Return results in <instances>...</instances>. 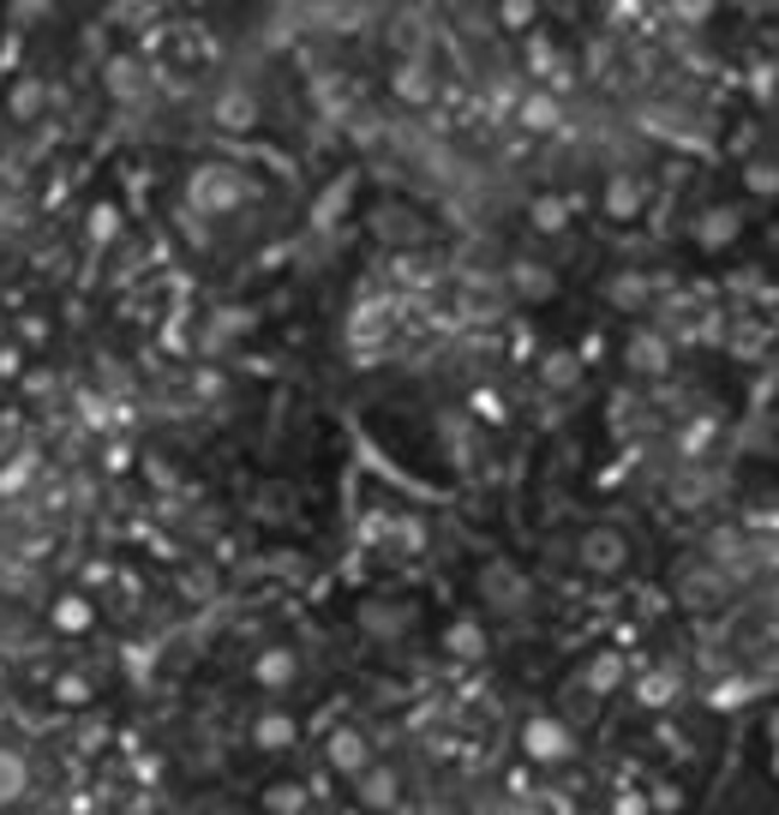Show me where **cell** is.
Returning <instances> with one entry per match:
<instances>
[{
	"instance_id": "10",
	"label": "cell",
	"mask_w": 779,
	"mask_h": 815,
	"mask_svg": "<svg viewBox=\"0 0 779 815\" xmlns=\"http://www.w3.org/2000/svg\"><path fill=\"white\" fill-rule=\"evenodd\" d=\"M373 234H378V240H390V246H414V240H426V222H420L408 204H378Z\"/></svg>"
},
{
	"instance_id": "5",
	"label": "cell",
	"mask_w": 779,
	"mask_h": 815,
	"mask_svg": "<svg viewBox=\"0 0 779 815\" xmlns=\"http://www.w3.org/2000/svg\"><path fill=\"white\" fill-rule=\"evenodd\" d=\"M324 761H330V773H342V780H360V773L373 768V749H366V737L354 732V725H336V732L324 737Z\"/></svg>"
},
{
	"instance_id": "19",
	"label": "cell",
	"mask_w": 779,
	"mask_h": 815,
	"mask_svg": "<svg viewBox=\"0 0 779 815\" xmlns=\"http://www.w3.org/2000/svg\"><path fill=\"white\" fill-rule=\"evenodd\" d=\"M444 647H450L456 659H480L486 654V630H480L474 618H456L450 630H444Z\"/></svg>"
},
{
	"instance_id": "33",
	"label": "cell",
	"mask_w": 779,
	"mask_h": 815,
	"mask_svg": "<svg viewBox=\"0 0 779 815\" xmlns=\"http://www.w3.org/2000/svg\"><path fill=\"white\" fill-rule=\"evenodd\" d=\"M642 295H648L642 276H618V283H611V300L618 306H642Z\"/></svg>"
},
{
	"instance_id": "24",
	"label": "cell",
	"mask_w": 779,
	"mask_h": 815,
	"mask_svg": "<svg viewBox=\"0 0 779 815\" xmlns=\"http://www.w3.org/2000/svg\"><path fill=\"white\" fill-rule=\"evenodd\" d=\"M264 810H271V815H300L306 810V792L294 780H276V785H264Z\"/></svg>"
},
{
	"instance_id": "14",
	"label": "cell",
	"mask_w": 779,
	"mask_h": 815,
	"mask_svg": "<svg viewBox=\"0 0 779 815\" xmlns=\"http://www.w3.org/2000/svg\"><path fill=\"white\" fill-rule=\"evenodd\" d=\"M43 108H48V84L36 79V72H24V79L7 91V120H36Z\"/></svg>"
},
{
	"instance_id": "4",
	"label": "cell",
	"mask_w": 779,
	"mask_h": 815,
	"mask_svg": "<svg viewBox=\"0 0 779 815\" xmlns=\"http://www.w3.org/2000/svg\"><path fill=\"white\" fill-rule=\"evenodd\" d=\"M474 594L486 600L492 611H522L534 600L528 594V582L516 576V564H504V558H492V564H480V576H474Z\"/></svg>"
},
{
	"instance_id": "29",
	"label": "cell",
	"mask_w": 779,
	"mask_h": 815,
	"mask_svg": "<svg viewBox=\"0 0 779 815\" xmlns=\"http://www.w3.org/2000/svg\"><path fill=\"white\" fill-rule=\"evenodd\" d=\"M744 186H749V193H779V162H749Z\"/></svg>"
},
{
	"instance_id": "8",
	"label": "cell",
	"mask_w": 779,
	"mask_h": 815,
	"mask_svg": "<svg viewBox=\"0 0 779 815\" xmlns=\"http://www.w3.org/2000/svg\"><path fill=\"white\" fill-rule=\"evenodd\" d=\"M623 360H630V372L654 378L672 366V342L660 336V330H630V348H623Z\"/></svg>"
},
{
	"instance_id": "2",
	"label": "cell",
	"mask_w": 779,
	"mask_h": 815,
	"mask_svg": "<svg viewBox=\"0 0 779 815\" xmlns=\"http://www.w3.org/2000/svg\"><path fill=\"white\" fill-rule=\"evenodd\" d=\"M522 756H528V761H546V768H558V761L576 756V732H570L564 720H552V713H534V720L522 725Z\"/></svg>"
},
{
	"instance_id": "18",
	"label": "cell",
	"mask_w": 779,
	"mask_h": 815,
	"mask_svg": "<svg viewBox=\"0 0 779 815\" xmlns=\"http://www.w3.org/2000/svg\"><path fill=\"white\" fill-rule=\"evenodd\" d=\"M528 228H540V234H564V228H570V204L552 198V193L528 198Z\"/></svg>"
},
{
	"instance_id": "22",
	"label": "cell",
	"mask_w": 779,
	"mask_h": 815,
	"mask_svg": "<svg viewBox=\"0 0 779 815\" xmlns=\"http://www.w3.org/2000/svg\"><path fill=\"white\" fill-rule=\"evenodd\" d=\"M360 623H366V630H373V635H402L408 630V606H366L360 611Z\"/></svg>"
},
{
	"instance_id": "35",
	"label": "cell",
	"mask_w": 779,
	"mask_h": 815,
	"mask_svg": "<svg viewBox=\"0 0 779 815\" xmlns=\"http://www.w3.org/2000/svg\"><path fill=\"white\" fill-rule=\"evenodd\" d=\"M611 815H648V797L642 792H618L611 797Z\"/></svg>"
},
{
	"instance_id": "17",
	"label": "cell",
	"mask_w": 779,
	"mask_h": 815,
	"mask_svg": "<svg viewBox=\"0 0 779 815\" xmlns=\"http://www.w3.org/2000/svg\"><path fill=\"white\" fill-rule=\"evenodd\" d=\"M31 792V768H24L19 749H0V810L19 804V797Z\"/></svg>"
},
{
	"instance_id": "13",
	"label": "cell",
	"mask_w": 779,
	"mask_h": 815,
	"mask_svg": "<svg viewBox=\"0 0 779 815\" xmlns=\"http://www.w3.org/2000/svg\"><path fill=\"white\" fill-rule=\"evenodd\" d=\"M390 91L408 102V108H426L432 102V91H438V84H432V72L420 67V60H402V67L390 72Z\"/></svg>"
},
{
	"instance_id": "23",
	"label": "cell",
	"mask_w": 779,
	"mask_h": 815,
	"mask_svg": "<svg viewBox=\"0 0 779 815\" xmlns=\"http://www.w3.org/2000/svg\"><path fill=\"white\" fill-rule=\"evenodd\" d=\"M635 702H642V708H666V702H678V678H666V671H648V678L635 684Z\"/></svg>"
},
{
	"instance_id": "27",
	"label": "cell",
	"mask_w": 779,
	"mask_h": 815,
	"mask_svg": "<svg viewBox=\"0 0 779 815\" xmlns=\"http://www.w3.org/2000/svg\"><path fill=\"white\" fill-rule=\"evenodd\" d=\"M114 234H121V210H114V204H96L91 222H84V240H91V246H108Z\"/></svg>"
},
{
	"instance_id": "6",
	"label": "cell",
	"mask_w": 779,
	"mask_h": 815,
	"mask_svg": "<svg viewBox=\"0 0 779 815\" xmlns=\"http://www.w3.org/2000/svg\"><path fill=\"white\" fill-rule=\"evenodd\" d=\"M48 630L55 635H91L96 630V600L91 594H55V600H48Z\"/></svg>"
},
{
	"instance_id": "32",
	"label": "cell",
	"mask_w": 779,
	"mask_h": 815,
	"mask_svg": "<svg viewBox=\"0 0 779 815\" xmlns=\"http://www.w3.org/2000/svg\"><path fill=\"white\" fill-rule=\"evenodd\" d=\"M396 283H408V288H420V283H438V271H420V259H396Z\"/></svg>"
},
{
	"instance_id": "34",
	"label": "cell",
	"mask_w": 779,
	"mask_h": 815,
	"mask_svg": "<svg viewBox=\"0 0 779 815\" xmlns=\"http://www.w3.org/2000/svg\"><path fill=\"white\" fill-rule=\"evenodd\" d=\"M24 480H31V456H19V462H12L7 474H0V498H12V492H19Z\"/></svg>"
},
{
	"instance_id": "12",
	"label": "cell",
	"mask_w": 779,
	"mask_h": 815,
	"mask_svg": "<svg viewBox=\"0 0 779 815\" xmlns=\"http://www.w3.org/2000/svg\"><path fill=\"white\" fill-rule=\"evenodd\" d=\"M509 288H516V300L540 306V300H552V295H558V276L546 271V264H528V259H516V264H509Z\"/></svg>"
},
{
	"instance_id": "3",
	"label": "cell",
	"mask_w": 779,
	"mask_h": 815,
	"mask_svg": "<svg viewBox=\"0 0 779 815\" xmlns=\"http://www.w3.org/2000/svg\"><path fill=\"white\" fill-rule=\"evenodd\" d=\"M576 564L587 576H623V564H630V540H623L618 528H587L576 540Z\"/></svg>"
},
{
	"instance_id": "16",
	"label": "cell",
	"mask_w": 779,
	"mask_h": 815,
	"mask_svg": "<svg viewBox=\"0 0 779 815\" xmlns=\"http://www.w3.org/2000/svg\"><path fill=\"white\" fill-rule=\"evenodd\" d=\"M354 785H360V804H366V810H396V797H402V780H396L390 768H385V773L366 768Z\"/></svg>"
},
{
	"instance_id": "21",
	"label": "cell",
	"mask_w": 779,
	"mask_h": 815,
	"mask_svg": "<svg viewBox=\"0 0 779 815\" xmlns=\"http://www.w3.org/2000/svg\"><path fill=\"white\" fill-rule=\"evenodd\" d=\"M48 690H55V702H60V708H91V702H96V684L84 678V671H60Z\"/></svg>"
},
{
	"instance_id": "1",
	"label": "cell",
	"mask_w": 779,
	"mask_h": 815,
	"mask_svg": "<svg viewBox=\"0 0 779 815\" xmlns=\"http://www.w3.org/2000/svg\"><path fill=\"white\" fill-rule=\"evenodd\" d=\"M186 204H193L198 216H228L247 204V181H240V169H228V162H204L193 169V181H186Z\"/></svg>"
},
{
	"instance_id": "7",
	"label": "cell",
	"mask_w": 779,
	"mask_h": 815,
	"mask_svg": "<svg viewBox=\"0 0 779 815\" xmlns=\"http://www.w3.org/2000/svg\"><path fill=\"white\" fill-rule=\"evenodd\" d=\"M599 204H606V216L611 222H635V216H642V204H648V186L635 181V174H611L606 181V193H599Z\"/></svg>"
},
{
	"instance_id": "11",
	"label": "cell",
	"mask_w": 779,
	"mask_h": 815,
	"mask_svg": "<svg viewBox=\"0 0 779 815\" xmlns=\"http://www.w3.org/2000/svg\"><path fill=\"white\" fill-rule=\"evenodd\" d=\"M294 737H300V720L283 708H271V713H259L252 720V749H264V756H283V749H294Z\"/></svg>"
},
{
	"instance_id": "25",
	"label": "cell",
	"mask_w": 779,
	"mask_h": 815,
	"mask_svg": "<svg viewBox=\"0 0 779 815\" xmlns=\"http://www.w3.org/2000/svg\"><path fill=\"white\" fill-rule=\"evenodd\" d=\"M540 378H546V384H552V390H570V384H576V378H582L576 354H546V360H540Z\"/></svg>"
},
{
	"instance_id": "9",
	"label": "cell",
	"mask_w": 779,
	"mask_h": 815,
	"mask_svg": "<svg viewBox=\"0 0 779 815\" xmlns=\"http://www.w3.org/2000/svg\"><path fill=\"white\" fill-rule=\"evenodd\" d=\"M294 678H300V654L294 647H259V659H252V684L259 690H288Z\"/></svg>"
},
{
	"instance_id": "26",
	"label": "cell",
	"mask_w": 779,
	"mask_h": 815,
	"mask_svg": "<svg viewBox=\"0 0 779 815\" xmlns=\"http://www.w3.org/2000/svg\"><path fill=\"white\" fill-rule=\"evenodd\" d=\"M522 120L534 126V133H552L558 126V96H546V91H534L528 102H522Z\"/></svg>"
},
{
	"instance_id": "20",
	"label": "cell",
	"mask_w": 779,
	"mask_h": 815,
	"mask_svg": "<svg viewBox=\"0 0 779 815\" xmlns=\"http://www.w3.org/2000/svg\"><path fill=\"white\" fill-rule=\"evenodd\" d=\"M216 120H222L228 133H247V126L259 120V96H252V91H228L222 102H216Z\"/></svg>"
},
{
	"instance_id": "30",
	"label": "cell",
	"mask_w": 779,
	"mask_h": 815,
	"mask_svg": "<svg viewBox=\"0 0 779 815\" xmlns=\"http://www.w3.org/2000/svg\"><path fill=\"white\" fill-rule=\"evenodd\" d=\"M713 7H720V0H672V19L678 24H708Z\"/></svg>"
},
{
	"instance_id": "15",
	"label": "cell",
	"mask_w": 779,
	"mask_h": 815,
	"mask_svg": "<svg viewBox=\"0 0 779 815\" xmlns=\"http://www.w3.org/2000/svg\"><path fill=\"white\" fill-rule=\"evenodd\" d=\"M737 228H744V222H737V210H701V216H696V240H701L708 252L732 246V240H737Z\"/></svg>"
},
{
	"instance_id": "31",
	"label": "cell",
	"mask_w": 779,
	"mask_h": 815,
	"mask_svg": "<svg viewBox=\"0 0 779 815\" xmlns=\"http://www.w3.org/2000/svg\"><path fill=\"white\" fill-rule=\"evenodd\" d=\"M468 408H474V420H486V426H497V420H504V397H497V390H474V397H468Z\"/></svg>"
},
{
	"instance_id": "28",
	"label": "cell",
	"mask_w": 779,
	"mask_h": 815,
	"mask_svg": "<svg viewBox=\"0 0 779 815\" xmlns=\"http://www.w3.org/2000/svg\"><path fill=\"white\" fill-rule=\"evenodd\" d=\"M534 19H540L534 0H497V24H504V31H534Z\"/></svg>"
}]
</instances>
